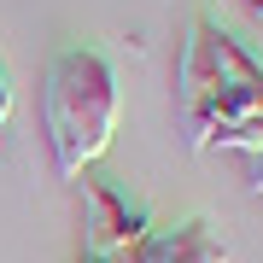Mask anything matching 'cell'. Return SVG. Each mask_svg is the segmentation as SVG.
I'll list each match as a JSON object with an SVG mask.
<instances>
[{
  "label": "cell",
  "mask_w": 263,
  "mask_h": 263,
  "mask_svg": "<svg viewBox=\"0 0 263 263\" xmlns=\"http://www.w3.org/2000/svg\"><path fill=\"white\" fill-rule=\"evenodd\" d=\"M41 129L53 146L59 181H76L117 135V70L100 47L53 53L41 82Z\"/></svg>",
  "instance_id": "6da1fadb"
},
{
  "label": "cell",
  "mask_w": 263,
  "mask_h": 263,
  "mask_svg": "<svg viewBox=\"0 0 263 263\" xmlns=\"http://www.w3.org/2000/svg\"><path fill=\"white\" fill-rule=\"evenodd\" d=\"M257 70V59L240 47L228 29H216L211 18L205 24H193V41L181 47V65H176V88H181V123H193L205 105L222 94L228 82H252Z\"/></svg>",
  "instance_id": "7a4b0ae2"
},
{
  "label": "cell",
  "mask_w": 263,
  "mask_h": 263,
  "mask_svg": "<svg viewBox=\"0 0 263 263\" xmlns=\"http://www.w3.org/2000/svg\"><path fill=\"white\" fill-rule=\"evenodd\" d=\"M88 257H100V263H123L152 234V222H146V211L141 205H129L117 187H105V181H88Z\"/></svg>",
  "instance_id": "3957f363"
},
{
  "label": "cell",
  "mask_w": 263,
  "mask_h": 263,
  "mask_svg": "<svg viewBox=\"0 0 263 263\" xmlns=\"http://www.w3.org/2000/svg\"><path fill=\"white\" fill-rule=\"evenodd\" d=\"M123 263H228V252L205 222H181V228H152Z\"/></svg>",
  "instance_id": "277c9868"
},
{
  "label": "cell",
  "mask_w": 263,
  "mask_h": 263,
  "mask_svg": "<svg viewBox=\"0 0 263 263\" xmlns=\"http://www.w3.org/2000/svg\"><path fill=\"white\" fill-rule=\"evenodd\" d=\"M246 117H263V76H252V82H228L222 94H216L205 111H199L187 123V146L205 152V141L216 129H228V123H246Z\"/></svg>",
  "instance_id": "5b68a950"
},
{
  "label": "cell",
  "mask_w": 263,
  "mask_h": 263,
  "mask_svg": "<svg viewBox=\"0 0 263 263\" xmlns=\"http://www.w3.org/2000/svg\"><path fill=\"white\" fill-rule=\"evenodd\" d=\"M263 146V117H246V123H228V129H216L211 141H205V152H252Z\"/></svg>",
  "instance_id": "8992f818"
},
{
  "label": "cell",
  "mask_w": 263,
  "mask_h": 263,
  "mask_svg": "<svg viewBox=\"0 0 263 263\" xmlns=\"http://www.w3.org/2000/svg\"><path fill=\"white\" fill-rule=\"evenodd\" d=\"M246 187H252V193H263V146L246 158Z\"/></svg>",
  "instance_id": "52a82bcc"
},
{
  "label": "cell",
  "mask_w": 263,
  "mask_h": 263,
  "mask_svg": "<svg viewBox=\"0 0 263 263\" xmlns=\"http://www.w3.org/2000/svg\"><path fill=\"white\" fill-rule=\"evenodd\" d=\"M6 117H12V76L0 65V129H6Z\"/></svg>",
  "instance_id": "ba28073f"
},
{
  "label": "cell",
  "mask_w": 263,
  "mask_h": 263,
  "mask_svg": "<svg viewBox=\"0 0 263 263\" xmlns=\"http://www.w3.org/2000/svg\"><path fill=\"white\" fill-rule=\"evenodd\" d=\"M246 6H252V12H263V0H246Z\"/></svg>",
  "instance_id": "9c48e42d"
},
{
  "label": "cell",
  "mask_w": 263,
  "mask_h": 263,
  "mask_svg": "<svg viewBox=\"0 0 263 263\" xmlns=\"http://www.w3.org/2000/svg\"><path fill=\"white\" fill-rule=\"evenodd\" d=\"M82 263H100V257H82Z\"/></svg>",
  "instance_id": "30bf717a"
}]
</instances>
